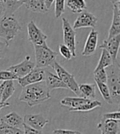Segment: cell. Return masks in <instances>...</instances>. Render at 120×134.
Wrapping results in <instances>:
<instances>
[{"instance_id": "1", "label": "cell", "mask_w": 120, "mask_h": 134, "mask_svg": "<svg viewBox=\"0 0 120 134\" xmlns=\"http://www.w3.org/2000/svg\"><path fill=\"white\" fill-rule=\"evenodd\" d=\"M22 88L18 100L26 102L30 107L38 105L51 98L50 91L48 90L44 81L26 86Z\"/></svg>"}, {"instance_id": "2", "label": "cell", "mask_w": 120, "mask_h": 134, "mask_svg": "<svg viewBox=\"0 0 120 134\" xmlns=\"http://www.w3.org/2000/svg\"><path fill=\"white\" fill-rule=\"evenodd\" d=\"M107 86L110 91L113 104H119L120 103V68L118 61L108 67Z\"/></svg>"}, {"instance_id": "3", "label": "cell", "mask_w": 120, "mask_h": 134, "mask_svg": "<svg viewBox=\"0 0 120 134\" xmlns=\"http://www.w3.org/2000/svg\"><path fill=\"white\" fill-rule=\"evenodd\" d=\"M21 27L13 16H3L0 17V37L8 43L21 32Z\"/></svg>"}, {"instance_id": "4", "label": "cell", "mask_w": 120, "mask_h": 134, "mask_svg": "<svg viewBox=\"0 0 120 134\" xmlns=\"http://www.w3.org/2000/svg\"><path fill=\"white\" fill-rule=\"evenodd\" d=\"M36 54V68H44L52 66L55 62L58 54L51 49L47 44L42 45H34Z\"/></svg>"}, {"instance_id": "5", "label": "cell", "mask_w": 120, "mask_h": 134, "mask_svg": "<svg viewBox=\"0 0 120 134\" xmlns=\"http://www.w3.org/2000/svg\"><path fill=\"white\" fill-rule=\"evenodd\" d=\"M51 67L54 69V71L57 73V76H58L62 80V82L67 86V89L71 90L72 92L75 93L77 96H78V97H81V93H80V91H79L78 84L76 81L74 76L68 72L66 69H64L56 61L53 63Z\"/></svg>"}, {"instance_id": "6", "label": "cell", "mask_w": 120, "mask_h": 134, "mask_svg": "<svg viewBox=\"0 0 120 134\" xmlns=\"http://www.w3.org/2000/svg\"><path fill=\"white\" fill-rule=\"evenodd\" d=\"M62 31H64V44L69 49L73 57H76V32L72 26L70 25L69 21L65 17L62 19Z\"/></svg>"}, {"instance_id": "7", "label": "cell", "mask_w": 120, "mask_h": 134, "mask_svg": "<svg viewBox=\"0 0 120 134\" xmlns=\"http://www.w3.org/2000/svg\"><path fill=\"white\" fill-rule=\"evenodd\" d=\"M28 40L33 45H42L46 44L48 36L39 29L34 21H31L27 25Z\"/></svg>"}, {"instance_id": "8", "label": "cell", "mask_w": 120, "mask_h": 134, "mask_svg": "<svg viewBox=\"0 0 120 134\" xmlns=\"http://www.w3.org/2000/svg\"><path fill=\"white\" fill-rule=\"evenodd\" d=\"M45 77V70L44 68H34L31 71L26 75L25 77L18 78V84L21 87H25L26 86L41 82L44 81Z\"/></svg>"}, {"instance_id": "9", "label": "cell", "mask_w": 120, "mask_h": 134, "mask_svg": "<svg viewBox=\"0 0 120 134\" xmlns=\"http://www.w3.org/2000/svg\"><path fill=\"white\" fill-rule=\"evenodd\" d=\"M97 21H98V19L94 14L89 13V12L84 11L77 17L76 21H74L72 28L74 30L85 27H90L93 29L96 26Z\"/></svg>"}, {"instance_id": "10", "label": "cell", "mask_w": 120, "mask_h": 134, "mask_svg": "<svg viewBox=\"0 0 120 134\" xmlns=\"http://www.w3.org/2000/svg\"><path fill=\"white\" fill-rule=\"evenodd\" d=\"M35 67V63L31 61V56H26L25 59L21 63L11 66L7 70L15 74L18 78H21L27 75Z\"/></svg>"}, {"instance_id": "11", "label": "cell", "mask_w": 120, "mask_h": 134, "mask_svg": "<svg viewBox=\"0 0 120 134\" xmlns=\"http://www.w3.org/2000/svg\"><path fill=\"white\" fill-rule=\"evenodd\" d=\"M24 124L36 130L42 129L49 124V120L45 119L41 114H26L23 118Z\"/></svg>"}, {"instance_id": "12", "label": "cell", "mask_w": 120, "mask_h": 134, "mask_svg": "<svg viewBox=\"0 0 120 134\" xmlns=\"http://www.w3.org/2000/svg\"><path fill=\"white\" fill-rule=\"evenodd\" d=\"M120 44V35L112 37L110 39H106L101 45H100V49H105L110 54L113 62L115 63L117 61V56L119 49Z\"/></svg>"}, {"instance_id": "13", "label": "cell", "mask_w": 120, "mask_h": 134, "mask_svg": "<svg viewBox=\"0 0 120 134\" xmlns=\"http://www.w3.org/2000/svg\"><path fill=\"white\" fill-rule=\"evenodd\" d=\"M113 20L107 39L120 35V3L113 5Z\"/></svg>"}, {"instance_id": "14", "label": "cell", "mask_w": 120, "mask_h": 134, "mask_svg": "<svg viewBox=\"0 0 120 134\" xmlns=\"http://www.w3.org/2000/svg\"><path fill=\"white\" fill-rule=\"evenodd\" d=\"M44 82L49 91L56 89H67V86L62 82L58 76L49 71H45Z\"/></svg>"}, {"instance_id": "15", "label": "cell", "mask_w": 120, "mask_h": 134, "mask_svg": "<svg viewBox=\"0 0 120 134\" xmlns=\"http://www.w3.org/2000/svg\"><path fill=\"white\" fill-rule=\"evenodd\" d=\"M97 44H98V32L92 29L87 37V41H85L82 51V55L90 56L91 54H93L96 49Z\"/></svg>"}, {"instance_id": "16", "label": "cell", "mask_w": 120, "mask_h": 134, "mask_svg": "<svg viewBox=\"0 0 120 134\" xmlns=\"http://www.w3.org/2000/svg\"><path fill=\"white\" fill-rule=\"evenodd\" d=\"M101 134H118L119 132V120H103L97 124Z\"/></svg>"}, {"instance_id": "17", "label": "cell", "mask_w": 120, "mask_h": 134, "mask_svg": "<svg viewBox=\"0 0 120 134\" xmlns=\"http://www.w3.org/2000/svg\"><path fill=\"white\" fill-rule=\"evenodd\" d=\"M0 121H1V123L12 127H18V129H21L24 124L23 118L16 112H11L4 115L3 117L0 119Z\"/></svg>"}, {"instance_id": "18", "label": "cell", "mask_w": 120, "mask_h": 134, "mask_svg": "<svg viewBox=\"0 0 120 134\" xmlns=\"http://www.w3.org/2000/svg\"><path fill=\"white\" fill-rule=\"evenodd\" d=\"M26 0H3V16H13L16 10L24 5Z\"/></svg>"}, {"instance_id": "19", "label": "cell", "mask_w": 120, "mask_h": 134, "mask_svg": "<svg viewBox=\"0 0 120 134\" xmlns=\"http://www.w3.org/2000/svg\"><path fill=\"white\" fill-rule=\"evenodd\" d=\"M24 4L28 10H31L34 13H46L49 11L45 6L44 0H26Z\"/></svg>"}, {"instance_id": "20", "label": "cell", "mask_w": 120, "mask_h": 134, "mask_svg": "<svg viewBox=\"0 0 120 134\" xmlns=\"http://www.w3.org/2000/svg\"><path fill=\"white\" fill-rule=\"evenodd\" d=\"M88 99H85L83 97H65L60 101V104L64 106H67L69 108L68 110H71L72 109H76L82 104L87 102Z\"/></svg>"}, {"instance_id": "21", "label": "cell", "mask_w": 120, "mask_h": 134, "mask_svg": "<svg viewBox=\"0 0 120 134\" xmlns=\"http://www.w3.org/2000/svg\"><path fill=\"white\" fill-rule=\"evenodd\" d=\"M79 91L81 93V97L88 99V100H95V85L84 83L78 85Z\"/></svg>"}, {"instance_id": "22", "label": "cell", "mask_w": 120, "mask_h": 134, "mask_svg": "<svg viewBox=\"0 0 120 134\" xmlns=\"http://www.w3.org/2000/svg\"><path fill=\"white\" fill-rule=\"evenodd\" d=\"M102 105L101 103L98 100H90L87 102H85V104H82L81 106H79L76 109H72L69 111L71 112H88L91 111L98 107H100Z\"/></svg>"}, {"instance_id": "23", "label": "cell", "mask_w": 120, "mask_h": 134, "mask_svg": "<svg viewBox=\"0 0 120 134\" xmlns=\"http://www.w3.org/2000/svg\"><path fill=\"white\" fill-rule=\"evenodd\" d=\"M102 49V52H101L100 60H99L98 64H97L95 70H99L101 68H106L108 67L111 66L113 63L112 58H111L110 54H108V52L107 50H105V49Z\"/></svg>"}, {"instance_id": "24", "label": "cell", "mask_w": 120, "mask_h": 134, "mask_svg": "<svg viewBox=\"0 0 120 134\" xmlns=\"http://www.w3.org/2000/svg\"><path fill=\"white\" fill-rule=\"evenodd\" d=\"M67 7L74 13H81L87 9L85 0H68Z\"/></svg>"}, {"instance_id": "25", "label": "cell", "mask_w": 120, "mask_h": 134, "mask_svg": "<svg viewBox=\"0 0 120 134\" xmlns=\"http://www.w3.org/2000/svg\"><path fill=\"white\" fill-rule=\"evenodd\" d=\"M15 92V86L13 81H5L4 88L2 95V103L7 102L8 99L13 95Z\"/></svg>"}, {"instance_id": "26", "label": "cell", "mask_w": 120, "mask_h": 134, "mask_svg": "<svg viewBox=\"0 0 120 134\" xmlns=\"http://www.w3.org/2000/svg\"><path fill=\"white\" fill-rule=\"evenodd\" d=\"M95 83H96V86H97V87H98V89L100 92L103 99L105 100V102L110 104H113V101H112V99L110 97V91H108L107 84L103 83V82H100V81H95Z\"/></svg>"}, {"instance_id": "27", "label": "cell", "mask_w": 120, "mask_h": 134, "mask_svg": "<svg viewBox=\"0 0 120 134\" xmlns=\"http://www.w3.org/2000/svg\"><path fill=\"white\" fill-rule=\"evenodd\" d=\"M0 134H23V130L1 123L0 124Z\"/></svg>"}, {"instance_id": "28", "label": "cell", "mask_w": 120, "mask_h": 134, "mask_svg": "<svg viewBox=\"0 0 120 134\" xmlns=\"http://www.w3.org/2000/svg\"><path fill=\"white\" fill-rule=\"evenodd\" d=\"M55 7H54V14L56 18L59 17L64 14L65 11V0H54Z\"/></svg>"}, {"instance_id": "29", "label": "cell", "mask_w": 120, "mask_h": 134, "mask_svg": "<svg viewBox=\"0 0 120 134\" xmlns=\"http://www.w3.org/2000/svg\"><path fill=\"white\" fill-rule=\"evenodd\" d=\"M94 78L95 81L106 83L107 82V73H106L105 68L94 70Z\"/></svg>"}, {"instance_id": "30", "label": "cell", "mask_w": 120, "mask_h": 134, "mask_svg": "<svg viewBox=\"0 0 120 134\" xmlns=\"http://www.w3.org/2000/svg\"><path fill=\"white\" fill-rule=\"evenodd\" d=\"M18 78L16 76L13 74L12 72L8 70H0V81H14L18 80Z\"/></svg>"}, {"instance_id": "31", "label": "cell", "mask_w": 120, "mask_h": 134, "mask_svg": "<svg viewBox=\"0 0 120 134\" xmlns=\"http://www.w3.org/2000/svg\"><path fill=\"white\" fill-rule=\"evenodd\" d=\"M59 53L67 60H70L73 58L71 50L65 44H59Z\"/></svg>"}, {"instance_id": "32", "label": "cell", "mask_w": 120, "mask_h": 134, "mask_svg": "<svg viewBox=\"0 0 120 134\" xmlns=\"http://www.w3.org/2000/svg\"><path fill=\"white\" fill-rule=\"evenodd\" d=\"M120 119V112H112V113H106L102 114L100 121L103 120H119Z\"/></svg>"}, {"instance_id": "33", "label": "cell", "mask_w": 120, "mask_h": 134, "mask_svg": "<svg viewBox=\"0 0 120 134\" xmlns=\"http://www.w3.org/2000/svg\"><path fill=\"white\" fill-rule=\"evenodd\" d=\"M8 49V43L0 41V59H3L6 56Z\"/></svg>"}, {"instance_id": "34", "label": "cell", "mask_w": 120, "mask_h": 134, "mask_svg": "<svg viewBox=\"0 0 120 134\" xmlns=\"http://www.w3.org/2000/svg\"><path fill=\"white\" fill-rule=\"evenodd\" d=\"M22 127H23V134H43L42 131L31 129V127L26 126V124H23Z\"/></svg>"}, {"instance_id": "35", "label": "cell", "mask_w": 120, "mask_h": 134, "mask_svg": "<svg viewBox=\"0 0 120 134\" xmlns=\"http://www.w3.org/2000/svg\"><path fill=\"white\" fill-rule=\"evenodd\" d=\"M52 134H76V131L66 129H54Z\"/></svg>"}, {"instance_id": "36", "label": "cell", "mask_w": 120, "mask_h": 134, "mask_svg": "<svg viewBox=\"0 0 120 134\" xmlns=\"http://www.w3.org/2000/svg\"><path fill=\"white\" fill-rule=\"evenodd\" d=\"M4 85H5V81H3V82L0 84V104H3V103H2V95H3V91L4 88Z\"/></svg>"}, {"instance_id": "37", "label": "cell", "mask_w": 120, "mask_h": 134, "mask_svg": "<svg viewBox=\"0 0 120 134\" xmlns=\"http://www.w3.org/2000/svg\"><path fill=\"white\" fill-rule=\"evenodd\" d=\"M44 2L45 3V6H46L47 9H49L51 5L53 4V3L54 2V0H44Z\"/></svg>"}, {"instance_id": "38", "label": "cell", "mask_w": 120, "mask_h": 134, "mask_svg": "<svg viewBox=\"0 0 120 134\" xmlns=\"http://www.w3.org/2000/svg\"><path fill=\"white\" fill-rule=\"evenodd\" d=\"M9 105H10V104H9L8 102H5V103H3V104H0V110H1L2 109H3V108L8 107Z\"/></svg>"}, {"instance_id": "39", "label": "cell", "mask_w": 120, "mask_h": 134, "mask_svg": "<svg viewBox=\"0 0 120 134\" xmlns=\"http://www.w3.org/2000/svg\"><path fill=\"white\" fill-rule=\"evenodd\" d=\"M3 14V0H0V15Z\"/></svg>"}, {"instance_id": "40", "label": "cell", "mask_w": 120, "mask_h": 134, "mask_svg": "<svg viewBox=\"0 0 120 134\" xmlns=\"http://www.w3.org/2000/svg\"><path fill=\"white\" fill-rule=\"evenodd\" d=\"M110 2L113 4H115V3H120V0H110Z\"/></svg>"}, {"instance_id": "41", "label": "cell", "mask_w": 120, "mask_h": 134, "mask_svg": "<svg viewBox=\"0 0 120 134\" xmlns=\"http://www.w3.org/2000/svg\"><path fill=\"white\" fill-rule=\"evenodd\" d=\"M76 134H82V133H81L80 132H77V131H76Z\"/></svg>"}, {"instance_id": "42", "label": "cell", "mask_w": 120, "mask_h": 134, "mask_svg": "<svg viewBox=\"0 0 120 134\" xmlns=\"http://www.w3.org/2000/svg\"><path fill=\"white\" fill-rule=\"evenodd\" d=\"M0 84H1V83H0Z\"/></svg>"}]
</instances>
